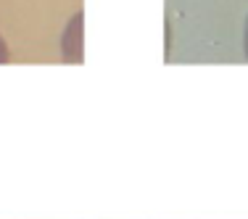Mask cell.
Listing matches in <instances>:
<instances>
[{
  "label": "cell",
  "instance_id": "obj_3",
  "mask_svg": "<svg viewBox=\"0 0 248 219\" xmlns=\"http://www.w3.org/2000/svg\"><path fill=\"white\" fill-rule=\"evenodd\" d=\"M243 56L248 61V16H246V27H243Z\"/></svg>",
  "mask_w": 248,
  "mask_h": 219
},
{
  "label": "cell",
  "instance_id": "obj_2",
  "mask_svg": "<svg viewBox=\"0 0 248 219\" xmlns=\"http://www.w3.org/2000/svg\"><path fill=\"white\" fill-rule=\"evenodd\" d=\"M11 61V50H8V43H5V37L0 34V63H8Z\"/></svg>",
  "mask_w": 248,
  "mask_h": 219
},
{
  "label": "cell",
  "instance_id": "obj_1",
  "mask_svg": "<svg viewBox=\"0 0 248 219\" xmlns=\"http://www.w3.org/2000/svg\"><path fill=\"white\" fill-rule=\"evenodd\" d=\"M61 56L66 63H79L82 61V11L69 19L66 29L61 34Z\"/></svg>",
  "mask_w": 248,
  "mask_h": 219
}]
</instances>
